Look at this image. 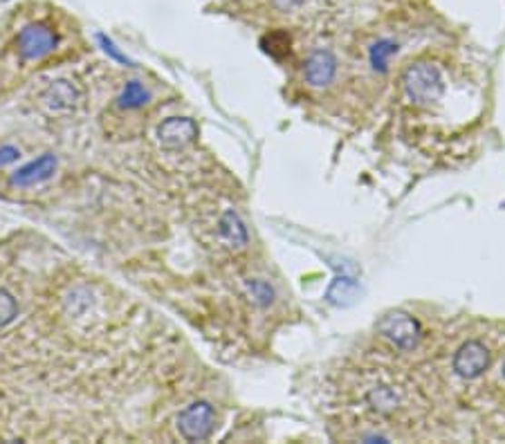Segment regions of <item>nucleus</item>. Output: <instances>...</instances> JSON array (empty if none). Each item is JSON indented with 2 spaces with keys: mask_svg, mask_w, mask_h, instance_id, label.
I'll list each match as a JSON object with an SVG mask.
<instances>
[{
  "mask_svg": "<svg viewBox=\"0 0 505 444\" xmlns=\"http://www.w3.org/2000/svg\"><path fill=\"white\" fill-rule=\"evenodd\" d=\"M404 93L416 106H431L445 94L441 70L431 64H413L404 73Z\"/></svg>",
  "mask_w": 505,
  "mask_h": 444,
  "instance_id": "1",
  "label": "nucleus"
},
{
  "mask_svg": "<svg viewBox=\"0 0 505 444\" xmlns=\"http://www.w3.org/2000/svg\"><path fill=\"white\" fill-rule=\"evenodd\" d=\"M216 427V413L209 402H193L178 415V431L187 442H203Z\"/></svg>",
  "mask_w": 505,
  "mask_h": 444,
  "instance_id": "2",
  "label": "nucleus"
},
{
  "mask_svg": "<svg viewBox=\"0 0 505 444\" xmlns=\"http://www.w3.org/2000/svg\"><path fill=\"white\" fill-rule=\"evenodd\" d=\"M378 331L389 339L393 346L402 350H411L421 341V323L407 312H389L380 319Z\"/></svg>",
  "mask_w": 505,
  "mask_h": 444,
  "instance_id": "3",
  "label": "nucleus"
},
{
  "mask_svg": "<svg viewBox=\"0 0 505 444\" xmlns=\"http://www.w3.org/2000/svg\"><path fill=\"white\" fill-rule=\"evenodd\" d=\"M18 54L25 61H39L54 52L56 35L45 25H27L23 27L21 35L16 38Z\"/></svg>",
  "mask_w": 505,
  "mask_h": 444,
  "instance_id": "4",
  "label": "nucleus"
},
{
  "mask_svg": "<svg viewBox=\"0 0 505 444\" xmlns=\"http://www.w3.org/2000/svg\"><path fill=\"white\" fill-rule=\"evenodd\" d=\"M490 366V352L488 348L480 341H467L459 348L454 357V370L456 375L463 377V380H476V377L483 375Z\"/></svg>",
  "mask_w": 505,
  "mask_h": 444,
  "instance_id": "5",
  "label": "nucleus"
},
{
  "mask_svg": "<svg viewBox=\"0 0 505 444\" xmlns=\"http://www.w3.org/2000/svg\"><path fill=\"white\" fill-rule=\"evenodd\" d=\"M195 137H198V126L189 117H169L157 128V140L169 151L192 144Z\"/></svg>",
  "mask_w": 505,
  "mask_h": 444,
  "instance_id": "6",
  "label": "nucleus"
},
{
  "mask_svg": "<svg viewBox=\"0 0 505 444\" xmlns=\"http://www.w3.org/2000/svg\"><path fill=\"white\" fill-rule=\"evenodd\" d=\"M337 73V59L332 52L328 50H317L308 56L306 65H303V74L306 81L314 88H323V85L331 84L335 79Z\"/></svg>",
  "mask_w": 505,
  "mask_h": 444,
  "instance_id": "7",
  "label": "nucleus"
},
{
  "mask_svg": "<svg viewBox=\"0 0 505 444\" xmlns=\"http://www.w3.org/2000/svg\"><path fill=\"white\" fill-rule=\"evenodd\" d=\"M54 171H56V157L52 155V153H45V155H41L39 160L30 162V164H25L23 169H18L16 173L12 175V184L16 186L41 184L45 183V180H50L52 175H54Z\"/></svg>",
  "mask_w": 505,
  "mask_h": 444,
  "instance_id": "8",
  "label": "nucleus"
},
{
  "mask_svg": "<svg viewBox=\"0 0 505 444\" xmlns=\"http://www.w3.org/2000/svg\"><path fill=\"white\" fill-rule=\"evenodd\" d=\"M77 102V90L73 88V84L68 81H56L47 88L45 93V104L52 111H70Z\"/></svg>",
  "mask_w": 505,
  "mask_h": 444,
  "instance_id": "9",
  "label": "nucleus"
},
{
  "mask_svg": "<svg viewBox=\"0 0 505 444\" xmlns=\"http://www.w3.org/2000/svg\"><path fill=\"white\" fill-rule=\"evenodd\" d=\"M221 236L230 242L232 247H245L250 236H247V227L243 224L241 218H238L236 212H227L225 216L221 218Z\"/></svg>",
  "mask_w": 505,
  "mask_h": 444,
  "instance_id": "10",
  "label": "nucleus"
},
{
  "mask_svg": "<svg viewBox=\"0 0 505 444\" xmlns=\"http://www.w3.org/2000/svg\"><path fill=\"white\" fill-rule=\"evenodd\" d=\"M357 292H360V288H357L355 279H351V276H340V279L332 281V285L328 288L326 299L328 303L332 305H351L352 301H355Z\"/></svg>",
  "mask_w": 505,
  "mask_h": 444,
  "instance_id": "11",
  "label": "nucleus"
},
{
  "mask_svg": "<svg viewBox=\"0 0 505 444\" xmlns=\"http://www.w3.org/2000/svg\"><path fill=\"white\" fill-rule=\"evenodd\" d=\"M366 402L371 404V409L378 410V413H391V410H395V407H398L400 398L391 386H373L366 393Z\"/></svg>",
  "mask_w": 505,
  "mask_h": 444,
  "instance_id": "12",
  "label": "nucleus"
},
{
  "mask_svg": "<svg viewBox=\"0 0 505 444\" xmlns=\"http://www.w3.org/2000/svg\"><path fill=\"white\" fill-rule=\"evenodd\" d=\"M398 54V43L395 41H389V38H382V41L375 43L373 47H371V65H373L375 73H387L389 70V64L391 59Z\"/></svg>",
  "mask_w": 505,
  "mask_h": 444,
  "instance_id": "13",
  "label": "nucleus"
},
{
  "mask_svg": "<svg viewBox=\"0 0 505 444\" xmlns=\"http://www.w3.org/2000/svg\"><path fill=\"white\" fill-rule=\"evenodd\" d=\"M149 102V93L144 90V85L140 81H128L126 88H124L122 97H119V106L122 108H142Z\"/></svg>",
  "mask_w": 505,
  "mask_h": 444,
  "instance_id": "14",
  "label": "nucleus"
},
{
  "mask_svg": "<svg viewBox=\"0 0 505 444\" xmlns=\"http://www.w3.org/2000/svg\"><path fill=\"white\" fill-rule=\"evenodd\" d=\"M261 45H263V50L268 52L270 56L281 59V56H285L290 52V36L285 35V32H272V35L263 36Z\"/></svg>",
  "mask_w": 505,
  "mask_h": 444,
  "instance_id": "15",
  "label": "nucleus"
},
{
  "mask_svg": "<svg viewBox=\"0 0 505 444\" xmlns=\"http://www.w3.org/2000/svg\"><path fill=\"white\" fill-rule=\"evenodd\" d=\"M18 314V303L7 290H0V328L12 323Z\"/></svg>",
  "mask_w": 505,
  "mask_h": 444,
  "instance_id": "16",
  "label": "nucleus"
},
{
  "mask_svg": "<svg viewBox=\"0 0 505 444\" xmlns=\"http://www.w3.org/2000/svg\"><path fill=\"white\" fill-rule=\"evenodd\" d=\"M247 290H250L252 299L259 305H270L274 299V290L270 288L265 281H247Z\"/></svg>",
  "mask_w": 505,
  "mask_h": 444,
  "instance_id": "17",
  "label": "nucleus"
},
{
  "mask_svg": "<svg viewBox=\"0 0 505 444\" xmlns=\"http://www.w3.org/2000/svg\"><path fill=\"white\" fill-rule=\"evenodd\" d=\"M97 38H99V43H102V47H104V52H106V54H111V56H113V59H115V61H122V64H128V59H126V56H124V54H122V52H119V50H117V47H115V43H113V41H111V38H106V36H104V35H99Z\"/></svg>",
  "mask_w": 505,
  "mask_h": 444,
  "instance_id": "18",
  "label": "nucleus"
},
{
  "mask_svg": "<svg viewBox=\"0 0 505 444\" xmlns=\"http://www.w3.org/2000/svg\"><path fill=\"white\" fill-rule=\"evenodd\" d=\"M18 157H21L18 148H14V146H3V148H0V166L12 164V162H16Z\"/></svg>",
  "mask_w": 505,
  "mask_h": 444,
  "instance_id": "19",
  "label": "nucleus"
},
{
  "mask_svg": "<svg viewBox=\"0 0 505 444\" xmlns=\"http://www.w3.org/2000/svg\"><path fill=\"white\" fill-rule=\"evenodd\" d=\"M503 377H505V364H503Z\"/></svg>",
  "mask_w": 505,
  "mask_h": 444,
  "instance_id": "20",
  "label": "nucleus"
}]
</instances>
